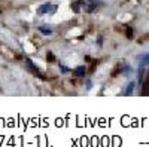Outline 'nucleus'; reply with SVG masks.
<instances>
[{
  "label": "nucleus",
  "mask_w": 149,
  "mask_h": 147,
  "mask_svg": "<svg viewBox=\"0 0 149 147\" xmlns=\"http://www.w3.org/2000/svg\"><path fill=\"white\" fill-rule=\"evenodd\" d=\"M57 10V6L52 5V3H45L39 8V15H45V14H54V12Z\"/></svg>",
  "instance_id": "nucleus-1"
},
{
  "label": "nucleus",
  "mask_w": 149,
  "mask_h": 147,
  "mask_svg": "<svg viewBox=\"0 0 149 147\" xmlns=\"http://www.w3.org/2000/svg\"><path fill=\"white\" fill-rule=\"evenodd\" d=\"M137 61H139V67H146V66H149V54L140 55V57L137 58Z\"/></svg>",
  "instance_id": "nucleus-2"
},
{
  "label": "nucleus",
  "mask_w": 149,
  "mask_h": 147,
  "mask_svg": "<svg viewBox=\"0 0 149 147\" xmlns=\"http://www.w3.org/2000/svg\"><path fill=\"white\" fill-rule=\"evenodd\" d=\"M82 5H84V8H86V12H93L95 8V3L91 2V0H82Z\"/></svg>",
  "instance_id": "nucleus-3"
},
{
  "label": "nucleus",
  "mask_w": 149,
  "mask_h": 147,
  "mask_svg": "<svg viewBox=\"0 0 149 147\" xmlns=\"http://www.w3.org/2000/svg\"><path fill=\"white\" fill-rule=\"evenodd\" d=\"M133 89H134V82H128V85L125 86V89H124L122 95H131L133 94Z\"/></svg>",
  "instance_id": "nucleus-4"
},
{
  "label": "nucleus",
  "mask_w": 149,
  "mask_h": 147,
  "mask_svg": "<svg viewBox=\"0 0 149 147\" xmlns=\"http://www.w3.org/2000/svg\"><path fill=\"white\" fill-rule=\"evenodd\" d=\"M85 71H86V70H85V67H82V66H81V67H78L76 70H74L73 73H74L76 76H84V75H85Z\"/></svg>",
  "instance_id": "nucleus-5"
},
{
  "label": "nucleus",
  "mask_w": 149,
  "mask_h": 147,
  "mask_svg": "<svg viewBox=\"0 0 149 147\" xmlns=\"http://www.w3.org/2000/svg\"><path fill=\"white\" fill-rule=\"evenodd\" d=\"M39 31H40L42 34H51V33H52V30H51V28H49V27H45V26L39 27Z\"/></svg>",
  "instance_id": "nucleus-6"
},
{
  "label": "nucleus",
  "mask_w": 149,
  "mask_h": 147,
  "mask_svg": "<svg viewBox=\"0 0 149 147\" xmlns=\"http://www.w3.org/2000/svg\"><path fill=\"white\" fill-rule=\"evenodd\" d=\"M143 71H145V67H139V79H137L139 83H142L143 80Z\"/></svg>",
  "instance_id": "nucleus-7"
},
{
  "label": "nucleus",
  "mask_w": 149,
  "mask_h": 147,
  "mask_svg": "<svg viewBox=\"0 0 149 147\" xmlns=\"http://www.w3.org/2000/svg\"><path fill=\"white\" fill-rule=\"evenodd\" d=\"M130 71H131V67H128V66H125V67H124V75H128Z\"/></svg>",
  "instance_id": "nucleus-8"
},
{
  "label": "nucleus",
  "mask_w": 149,
  "mask_h": 147,
  "mask_svg": "<svg viewBox=\"0 0 149 147\" xmlns=\"http://www.w3.org/2000/svg\"><path fill=\"white\" fill-rule=\"evenodd\" d=\"M86 89H88V91L91 89V82L90 80H86Z\"/></svg>",
  "instance_id": "nucleus-9"
}]
</instances>
